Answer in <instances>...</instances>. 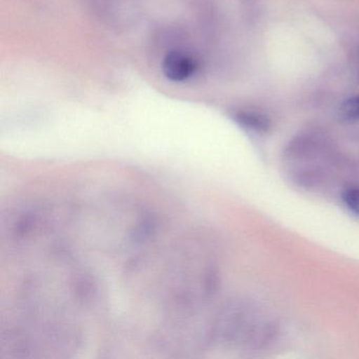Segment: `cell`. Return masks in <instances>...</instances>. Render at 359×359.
<instances>
[{"instance_id":"6da1fadb","label":"cell","mask_w":359,"mask_h":359,"mask_svg":"<svg viewBox=\"0 0 359 359\" xmlns=\"http://www.w3.org/2000/svg\"><path fill=\"white\" fill-rule=\"evenodd\" d=\"M199 69V64L196 58L182 50H174L163 58V72L170 81H188L194 76Z\"/></svg>"},{"instance_id":"7a4b0ae2","label":"cell","mask_w":359,"mask_h":359,"mask_svg":"<svg viewBox=\"0 0 359 359\" xmlns=\"http://www.w3.org/2000/svg\"><path fill=\"white\" fill-rule=\"evenodd\" d=\"M236 121L247 129L255 132H266L270 129V119L266 115L258 112H241L237 114Z\"/></svg>"},{"instance_id":"3957f363","label":"cell","mask_w":359,"mask_h":359,"mask_svg":"<svg viewBox=\"0 0 359 359\" xmlns=\"http://www.w3.org/2000/svg\"><path fill=\"white\" fill-rule=\"evenodd\" d=\"M338 112L342 121H350V123L359 121V96H354L344 100Z\"/></svg>"},{"instance_id":"277c9868","label":"cell","mask_w":359,"mask_h":359,"mask_svg":"<svg viewBox=\"0 0 359 359\" xmlns=\"http://www.w3.org/2000/svg\"><path fill=\"white\" fill-rule=\"evenodd\" d=\"M342 203L346 205V209L359 216V188L358 187L351 186L344 189L341 195Z\"/></svg>"},{"instance_id":"5b68a950","label":"cell","mask_w":359,"mask_h":359,"mask_svg":"<svg viewBox=\"0 0 359 359\" xmlns=\"http://www.w3.org/2000/svg\"><path fill=\"white\" fill-rule=\"evenodd\" d=\"M358 79H359V72H358Z\"/></svg>"}]
</instances>
